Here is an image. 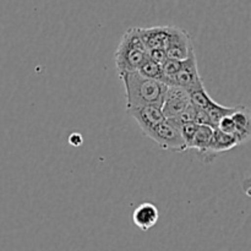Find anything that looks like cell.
<instances>
[{
    "label": "cell",
    "mask_w": 251,
    "mask_h": 251,
    "mask_svg": "<svg viewBox=\"0 0 251 251\" xmlns=\"http://www.w3.org/2000/svg\"><path fill=\"white\" fill-rule=\"evenodd\" d=\"M119 76L124 85L126 110L146 105L162 108L168 86L158 81L144 77L137 71L119 74Z\"/></svg>",
    "instance_id": "cell-1"
},
{
    "label": "cell",
    "mask_w": 251,
    "mask_h": 251,
    "mask_svg": "<svg viewBox=\"0 0 251 251\" xmlns=\"http://www.w3.org/2000/svg\"><path fill=\"white\" fill-rule=\"evenodd\" d=\"M147 59L145 48L137 27L126 29L114 53V63L119 74L135 73L141 68Z\"/></svg>",
    "instance_id": "cell-2"
},
{
    "label": "cell",
    "mask_w": 251,
    "mask_h": 251,
    "mask_svg": "<svg viewBox=\"0 0 251 251\" xmlns=\"http://www.w3.org/2000/svg\"><path fill=\"white\" fill-rule=\"evenodd\" d=\"M146 135L163 150L174 152L186 151V145L180 132V125L176 124L174 120L166 119Z\"/></svg>",
    "instance_id": "cell-3"
},
{
    "label": "cell",
    "mask_w": 251,
    "mask_h": 251,
    "mask_svg": "<svg viewBox=\"0 0 251 251\" xmlns=\"http://www.w3.org/2000/svg\"><path fill=\"white\" fill-rule=\"evenodd\" d=\"M166 54L168 59L183 61L194 53V46L191 37L185 29L176 26H171V36L166 48Z\"/></svg>",
    "instance_id": "cell-4"
},
{
    "label": "cell",
    "mask_w": 251,
    "mask_h": 251,
    "mask_svg": "<svg viewBox=\"0 0 251 251\" xmlns=\"http://www.w3.org/2000/svg\"><path fill=\"white\" fill-rule=\"evenodd\" d=\"M189 105H190V98L188 91L176 86H171L167 88L163 105H162V112L166 119L176 118Z\"/></svg>",
    "instance_id": "cell-5"
},
{
    "label": "cell",
    "mask_w": 251,
    "mask_h": 251,
    "mask_svg": "<svg viewBox=\"0 0 251 251\" xmlns=\"http://www.w3.org/2000/svg\"><path fill=\"white\" fill-rule=\"evenodd\" d=\"M200 82H202V77L199 73L198 60H196L195 53H191L188 59L181 61L180 69L174 77L173 86L189 91Z\"/></svg>",
    "instance_id": "cell-6"
},
{
    "label": "cell",
    "mask_w": 251,
    "mask_h": 251,
    "mask_svg": "<svg viewBox=\"0 0 251 251\" xmlns=\"http://www.w3.org/2000/svg\"><path fill=\"white\" fill-rule=\"evenodd\" d=\"M127 113L136 120V123L140 125L145 135L151 131L154 126H157V125L166 120L163 112H162V108L154 107V105L132 108V109L127 110Z\"/></svg>",
    "instance_id": "cell-7"
},
{
    "label": "cell",
    "mask_w": 251,
    "mask_h": 251,
    "mask_svg": "<svg viewBox=\"0 0 251 251\" xmlns=\"http://www.w3.org/2000/svg\"><path fill=\"white\" fill-rule=\"evenodd\" d=\"M139 34L147 51L154 50V49L166 50L169 36H171V26H154L139 28Z\"/></svg>",
    "instance_id": "cell-8"
},
{
    "label": "cell",
    "mask_w": 251,
    "mask_h": 251,
    "mask_svg": "<svg viewBox=\"0 0 251 251\" xmlns=\"http://www.w3.org/2000/svg\"><path fill=\"white\" fill-rule=\"evenodd\" d=\"M229 117L232 118L233 123H234V137L238 144L242 145L249 141L251 135L250 110L244 105H238V107L233 108V112L230 113Z\"/></svg>",
    "instance_id": "cell-9"
},
{
    "label": "cell",
    "mask_w": 251,
    "mask_h": 251,
    "mask_svg": "<svg viewBox=\"0 0 251 251\" xmlns=\"http://www.w3.org/2000/svg\"><path fill=\"white\" fill-rule=\"evenodd\" d=\"M159 212L156 205L151 202H142L132 212L135 226L142 232H147L158 222Z\"/></svg>",
    "instance_id": "cell-10"
},
{
    "label": "cell",
    "mask_w": 251,
    "mask_h": 251,
    "mask_svg": "<svg viewBox=\"0 0 251 251\" xmlns=\"http://www.w3.org/2000/svg\"><path fill=\"white\" fill-rule=\"evenodd\" d=\"M238 141L235 140V137L233 135L225 134V132L220 131V130L215 129L212 134V139H211L210 144H208L207 150L205 151V153L202 154L203 157H215L216 154L222 153V152H227L233 150L234 147L238 146Z\"/></svg>",
    "instance_id": "cell-11"
},
{
    "label": "cell",
    "mask_w": 251,
    "mask_h": 251,
    "mask_svg": "<svg viewBox=\"0 0 251 251\" xmlns=\"http://www.w3.org/2000/svg\"><path fill=\"white\" fill-rule=\"evenodd\" d=\"M188 93L189 98H190V104L196 110H207L215 103V100L210 97V95L206 91L203 81L196 85L194 88L189 90Z\"/></svg>",
    "instance_id": "cell-12"
},
{
    "label": "cell",
    "mask_w": 251,
    "mask_h": 251,
    "mask_svg": "<svg viewBox=\"0 0 251 251\" xmlns=\"http://www.w3.org/2000/svg\"><path fill=\"white\" fill-rule=\"evenodd\" d=\"M213 130L215 129H212V127H210V126L199 125L198 131H196L195 136H194L193 141H191L190 149L198 150V151L202 154L205 153V151L207 150L208 144H210L211 139H212Z\"/></svg>",
    "instance_id": "cell-13"
},
{
    "label": "cell",
    "mask_w": 251,
    "mask_h": 251,
    "mask_svg": "<svg viewBox=\"0 0 251 251\" xmlns=\"http://www.w3.org/2000/svg\"><path fill=\"white\" fill-rule=\"evenodd\" d=\"M205 112L207 113L208 118H210L211 127H212V129H217V125L218 123L221 122V119L227 117V115H229L230 113L233 112V108L225 107V105L215 102L207 110H205Z\"/></svg>",
    "instance_id": "cell-14"
},
{
    "label": "cell",
    "mask_w": 251,
    "mask_h": 251,
    "mask_svg": "<svg viewBox=\"0 0 251 251\" xmlns=\"http://www.w3.org/2000/svg\"><path fill=\"white\" fill-rule=\"evenodd\" d=\"M137 73L140 74L144 77L150 78V80L158 81V82H162V66L158 65V64L153 63L152 60H150L149 56L145 60V63L142 64L141 68L137 70Z\"/></svg>",
    "instance_id": "cell-15"
},
{
    "label": "cell",
    "mask_w": 251,
    "mask_h": 251,
    "mask_svg": "<svg viewBox=\"0 0 251 251\" xmlns=\"http://www.w3.org/2000/svg\"><path fill=\"white\" fill-rule=\"evenodd\" d=\"M198 129H199V125L195 124V123H188V124H183L180 126L181 136H183L184 142H185L186 145V150L190 149L191 141H193Z\"/></svg>",
    "instance_id": "cell-16"
},
{
    "label": "cell",
    "mask_w": 251,
    "mask_h": 251,
    "mask_svg": "<svg viewBox=\"0 0 251 251\" xmlns=\"http://www.w3.org/2000/svg\"><path fill=\"white\" fill-rule=\"evenodd\" d=\"M217 130H220V131L225 132V134L233 135V136H234L235 126H234V123H233L232 118H230L229 115H227V117L222 118V119H221V122L218 123Z\"/></svg>",
    "instance_id": "cell-17"
},
{
    "label": "cell",
    "mask_w": 251,
    "mask_h": 251,
    "mask_svg": "<svg viewBox=\"0 0 251 251\" xmlns=\"http://www.w3.org/2000/svg\"><path fill=\"white\" fill-rule=\"evenodd\" d=\"M147 56H149L150 60H152L153 63L158 64V65H163L167 61L168 56H167L166 51L162 50V49H154V50H149L147 51Z\"/></svg>",
    "instance_id": "cell-18"
},
{
    "label": "cell",
    "mask_w": 251,
    "mask_h": 251,
    "mask_svg": "<svg viewBox=\"0 0 251 251\" xmlns=\"http://www.w3.org/2000/svg\"><path fill=\"white\" fill-rule=\"evenodd\" d=\"M69 144L74 147H78L83 144V137L82 135L78 134V132H74L69 136Z\"/></svg>",
    "instance_id": "cell-19"
}]
</instances>
